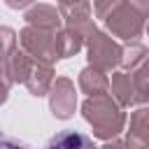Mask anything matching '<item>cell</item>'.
Listing matches in <instances>:
<instances>
[{
    "label": "cell",
    "mask_w": 149,
    "mask_h": 149,
    "mask_svg": "<svg viewBox=\"0 0 149 149\" xmlns=\"http://www.w3.org/2000/svg\"><path fill=\"white\" fill-rule=\"evenodd\" d=\"M44 149H98V144L84 135V133H77V130H61L56 133Z\"/></svg>",
    "instance_id": "obj_1"
},
{
    "label": "cell",
    "mask_w": 149,
    "mask_h": 149,
    "mask_svg": "<svg viewBox=\"0 0 149 149\" xmlns=\"http://www.w3.org/2000/svg\"><path fill=\"white\" fill-rule=\"evenodd\" d=\"M2 149H30L28 144H21V142H14V140H9V137H5L2 140Z\"/></svg>",
    "instance_id": "obj_2"
}]
</instances>
